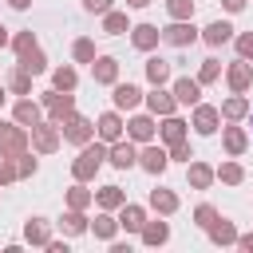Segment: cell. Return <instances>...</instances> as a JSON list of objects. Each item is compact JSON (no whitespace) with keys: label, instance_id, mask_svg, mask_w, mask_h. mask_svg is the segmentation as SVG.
Segmentation results:
<instances>
[{"label":"cell","instance_id":"obj_1","mask_svg":"<svg viewBox=\"0 0 253 253\" xmlns=\"http://www.w3.org/2000/svg\"><path fill=\"white\" fill-rule=\"evenodd\" d=\"M103 158H107V146H103V142H83L79 158L71 162V174H75V182H91V178H95V170L103 166Z\"/></svg>","mask_w":253,"mask_h":253},{"label":"cell","instance_id":"obj_2","mask_svg":"<svg viewBox=\"0 0 253 253\" xmlns=\"http://www.w3.org/2000/svg\"><path fill=\"white\" fill-rule=\"evenodd\" d=\"M59 130H63V138H67V142H79V146H83V142H91V134H95V123L71 111V115L59 123Z\"/></svg>","mask_w":253,"mask_h":253},{"label":"cell","instance_id":"obj_3","mask_svg":"<svg viewBox=\"0 0 253 253\" xmlns=\"http://www.w3.org/2000/svg\"><path fill=\"white\" fill-rule=\"evenodd\" d=\"M20 150H28V126H12V123H0V154H20Z\"/></svg>","mask_w":253,"mask_h":253},{"label":"cell","instance_id":"obj_4","mask_svg":"<svg viewBox=\"0 0 253 253\" xmlns=\"http://www.w3.org/2000/svg\"><path fill=\"white\" fill-rule=\"evenodd\" d=\"M162 40H166L170 47H190V43L198 40V28H194L190 20H174L170 28H162Z\"/></svg>","mask_w":253,"mask_h":253},{"label":"cell","instance_id":"obj_5","mask_svg":"<svg viewBox=\"0 0 253 253\" xmlns=\"http://www.w3.org/2000/svg\"><path fill=\"white\" fill-rule=\"evenodd\" d=\"M43 107H47L51 123H63V119L75 111V99H71V91H47V95H43Z\"/></svg>","mask_w":253,"mask_h":253},{"label":"cell","instance_id":"obj_6","mask_svg":"<svg viewBox=\"0 0 253 253\" xmlns=\"http://www.w3.org/2000/svg\"><path fill=\"white\" fill-rule=\"evenodd\" d=\"M32 146L40 154H51L59 146V123H36L32 126Z\"/></svg>","mask_w":253,"mask_h":253},{"label":"cell","instance_id":"obj_7","mask_svg":"<svg viewBox=\"0 0 253 253\" xmlns=\"http://www.w3.org/2000/svg\"><path fill=\"white\" fill-rule=\"evenodd\" d=\"M174 103H182V107H194V103H202V83L198 79H190V75H182V79H174Z\"/></svg>","mask_w":253,"mask_h":253},{"label":"cell","instance_id":"obj_8","mask_svg":"<svg viewBox=\"0 0 253 253\" xmlns=\"http://www.w3.org/2000/svg\"><path fill=\"white\" fill-rule=\"evenodd\" d=\"M217 123H221V111H217V107H210V103H194V130H198V134H213Z\"/></svg>","mask_w":253,"mask_h":253},{"label":"cell","instance_id":"obj_9","mask_svg":"<svg viewBox=\"0 0 253 253\" xmlns=\"http://www.w3.org/2000/svg\"><path fill=\"white\" fill-rule=\"evenodd\" d=\"M225 79H229V87L233 91H249V83H253V63L249 59H237V63H229V71H225Z\"/></svg>","mask_w":253,"mask_h":253},{"label":"cell","instance_id":"obj_10","mask_svg":"<svg viewBox=\"0 0 253 253\" xmlns=\"http://www.w3.org/2000/svg\"><path fill=\"white\" fill-rule=\"evenodd\" d=\"M107 158H111V166H115V170H130V166L138 162V150H134L130 142H119V138H115V142H111V150H107Z\"/></svg>","mask_w":253,"mask_h":253},{"label":"cell","instance_id":"obj_11","mask_svg":"<svg viewBox=\"0 0 253 253\" xmlns=\"http://www.w3.org/2000/svg\"><path fill=\"white\" fill-rule=\"evenodd\" d=\"M138 166H142L146 174H162V170L170 166V154H166V146H146V150L138 154Z\"/></svg>","mask_w":253,"mask_h":253},{"label":"cell","instance_id":"obj_12","mask_svg":"<svg viewBox=\"0 0 253 253\" xmlns=\"http://www.w3.org/2000/svg\"><path fill=\"white\" fill-rule=\"evenodd\" d=\"M158 40H162V32H158L154 24H138V28H130V43H134L138 51H150V47H158Z\"/></svg>","mask_w":253,"mask_h":253},{"label":"cell","instance_id":"obj_13","mask_svg":"<svg viewBox=\"0 0 253 253\" xmlns=\"http://www.w3.org/2000/svg\"><path fill=\"white\" fill-rule=\"evenodd\" d=\"M142 103V91L134 83H115V111H134Z\"/></svg>","mask_w":253,"mask_h":253},{"label":"cell","instance_id":"obj_14","mask_svg":"<svg viewBox=\"0 0 253 253\" xmlns=\"http://www.w3.org/2000/svg\"><path fill=\"white\" fill-rule=\"evenodd\" d=\"M95 130H99V138H103V142H115V138H123V119H119V111H107V115H99Z\"/></svg>","mask_w":253,"mask_h":253},{"label":"cell","instance_id":"obj_15","mask_svg":"<svg viewBox=\"0 0 253 253\" xmlns=\"http://www.w3.org/2000/svg\"><path fill=\"white\" fill-rule=\"evenodd\" d=\"M206 233H210L213 245H233V241H237V229H233V221H225V217H213V221L206 225Z\"/></svg>","mask_w":253,"mask_h":253},{"label":"cell","instance_id":"obj_16","mask_svg":"<svg viewBox=\"0 0 253 253\" xmlns=\"http://www.w3.org/2000/svg\"><path fill=\"white\" fill-rule=\"evenodd\" d=\"M142 221H146V213H142V206H119V229H126V233H138L142 229Z\"/></svg>","mask_w":253,"mask_h":253},{"label":"cell","instance_id":"obj_17","mask_svg":"<svg viewBox=\"0 0 253 253\" xmlns=\"http://www.w3.org/2000/svg\"><path fill=\"white\" fill-rule=\"evenodd\" d=\"M20 67H24L28 75H43V71H47V55H43V51L32 43L28 51H20Z\"/></svg>","mask_w":253,"mask_h":253},{"label":"cell","instance_id":"obj_18","mask_svg":"<svg viewBox=\"0 0 253 253\" xmlns=\"http://www.w3.org/2000/svg\"><path fill=\"white\" fill-rule=\"evenodd\" d=\"M91 75H95V83H115L119 79V63L111 55H99V59H91Z\"/></svg>","mask_w":253,"mask_h":253},{"label":"cell","instance_id":"obj_19","mask_svg":"<svg viewBox=\"0 0 253 253\" xmlns=\"http://www.w3.org/2000/svg\"><path fill=\"white\" fill-rule=\"evenodd\" d=\"M146 107H150L154 115H162V119H166V115H174V107H178V103H174V95H170V91L154 87V91L146 95Z\"/></svg>","mask_w":253,"mask_h":253},{"label":"cell","instance_id":"obj_20","mask_svg":"<svg viewBox=\"0 0 253 253\" xmlns=\"http://www.w3.org/2000/svg\"><path fill=\"white\" fill-rule=\"evenodd\" d=\"M142 245H166L170 241V225L166 221H142Z\"/></svg>","mask_w":253,"mask_h":253},{"label":"cell","instance_id":"obj_21","mask_svg":"<svg viewBox=\"0 0 253 253\" xmlns=\"http://www.w3.org/2000/svg\"><path fill=\"white\" fill-rule=\"evenodd\" d=\"M126 134H130L134 142H150V138H154V119H146V115H134V119L126 123Z\"/></svg>","mask_w":253,"mask_h":253},{"label":"cell","instance_id":"obj_22","mask_svg":"<svg viewBox=\"0 0 253 253\" xmlns=\"http://www.w3.org/2000/svg\"><path fill=\"white\" fill-rule=\"evenodd\" d=\"M202 40H206L210 47H221L225 40H233V28H229L225 20H213V24H210V28L202 32Z\"/></svg>","mask_w":253,"mask_h":253},{"label":"cell","instance_id":"obj_23","mask_svg":"<svg viewBox=\"0 0 253 253\" xmlns=\"http://www.w3.org/2000/svg\"><path fill=\"white\" fill-rule=\"evenodd\" d=\"M24 237H28L32 245H43V249H47V241H51V229H47V221H43V217H32V221L24 225Z\"/></svg>","mask_w":253,"mask_h":253},{"label":"cell","instance_id":"obj_24","mask_svg":"<svg viewBox=\"0 0 253 253\" xmlns=\"http://www.w3.org/2000/svg\"><path fill=\"white\" fill-rule=\"evenodd\" d=\"M245 111H249V99H245L241 91H233V99H225V103H221V119H229V123H237Z\"/></svg>","mask_w":253,"mask_h":253},{"label":"cell","instance_id":"obj_25","mask_svg":"<svg viewBox=\"0 0 253 253\" xmlns=\"http://www.w3.org/2000/svg\"><path fill=\"white\" fill-rule=\"evenodd\" d=\"M16 123H20V126H36V123H40V103L20 99V103H16Z\"/></svg>","mask_w":253,"mask_h":253},{"label":"cell","instance_id":"obj_26","mask_svg":"<svg viewBox=\"0 0 253 253\" xmlns=\"http://www.w3.org/2000/svg\"><path fill=\"white\" fill-rule=\"evenodd\" d=\"M182 138H186V123L174 119V115H166V123H162V142L174 146V142H182Z\"/></svg>","mask_w":253,"mask_h":253},{"label":"cell","instance_id":"obj_27","mask_svg":"<svg viewBox=\"0 0 253 253\" xmlns=\"http://www.w3.org/2000/svg\"><path fill=\"white\" fill-rule=\"evenodd\" d=\"M186 178H190V186H194V190H206V186L213 182V170H210L206 162H190V170H186Z\"/></svg>","mask_w":253,"mask_h":253},{"label":"cell","instance_id":"obj_28","mask_svg":"<svg viewBox=\"0 0 253 253\" xmlns=\"http://www.w3.org/2000/svg\"><path fill=\"white\" fill-rule=\"evenodd\" d=\"M146 79H150L154 87H162V83L170 79V63H166V59H158V55H154V59H146Z\"/></svg>","mask_w":253,"mask_h":253},{"label":"cell","instance_id":"obj_29","mask_svg":"<svg viewBox=\"0 0 253 253\" xmlns=\"http://www.w3.org/2000/svg\"><path fill=\"white\" fill-rule=\"evenodd\" d=\"M221 142H225V150H229V154H241V150L249 146V138H245V130H241V126H225Z\"/></svg>","mask_w":253,"mask_h":253},{"label":"cell","instance_id":"obj_30","mask_svg":"<svg viewBox=\"0 0 253 253\" xmlns=\"http://www.w3.org/2000/svg\"><path fill=\"white\" fill-rule=\"evenodd\" d=\"M95 202H99V206H103V210H119V206H123V202H126V194H123V190H119V186H103V190H99V194H95Z\"/></svg>","mask_w":253,"mask_h":253},{"label":"cell","instance_id":"obj_31","mask_svg":"<svg viewBox=\"0 0 253 253\" xmlns=\"http://www.w3.org/2000/svg\"><path fill=\"white\" fill-rule=\"evenodd\" d=\"M59 225H63V233H87V217H83V210H67L63 217H59Z\"/></svg>","mask_w":253,"mask_h":253},{"label":"cell","instance_id":"obj_32","mask_svg":"<svg viewBox=\"0 0 253 253\" xmlns=\"http://www.w3.org/2000/svg\"><path fill=\"white\" fill-rule=\"evenodd\" d=\"M115 229H119V217H111V213H99V217L91 221V233H95V237H103V241H111V237H115Z\"/></svg>","mask_w":253,"mask_h":253},{"label":"cell","instance_id":"obj_33","mask_svg":"<svg viewBox=\"0 0 253 253\" xmlns=\"http://www.w3.org/2000/svg\"><path fill=\"white\" fill-rule=\"evenodd\" d=\"M51 83H55V91H75L79 75H75V67H55L51 71Z\"/></svg>","mask_w":253,"mask_h":253},{"label":"cell","instance_id":"obj_34","mask_svg":"<svg viewBox=\"0 0 253 253\" xmlns=\"http://www.w3.org/2000/svg\"><path fill=\"white\" fill-rule=\"evenodd\" d=\"M150 206H154L158 213H174V210H178V198H174L170 190H150Z\"/></svg>","mask_w":253,"mask_h":253},{"label":"cell","instance_id":"obj_35","mask_svg":"<svg viewBox=\"0 0 253 253\" xmlns=\"http://www.w3.org/2000/svg\"><path fill=\"white\" fill-rule=\"evenodd\" d=\"M103 32H107V36H123V32H126V16L115 12V8L103 12Z\"/></svg>","mask_w":253,"mask_h":253},{"label":"cell","instance_id":"obj_36","mask_svg":"<svg viewBox=\"0 0 253 253\" xmlns=\"http://www.w3.org/2000/svg\"><path fill=\"white\" fill-rule=\"evenodd\" d=\"M8 87H12L16 95H32V75H28L24 67H16V71L8 75Z\"/></svg>","mask_w":253,"mask_h":253},{"label":"cell","instance_id":"obj_37","mask_svg":"<svg viewBox=\"0 0 253 253\" xmlns=\"http://www.w3.org/2000/svg\"><path fill=\"white\" fill-rule=\"evenodd\" d=\"M213 178H221V182H229V186H237V182L245 178V170H241L237 162H221V166L213 170Z\"/></svg>","mask_w":253,"mask_h":253},{"label":"cell","instance_id":"obj_38","mask_svg":"<svg viewBox=\"0 0 253 253\" xmlns=\"http://www.w3.org/2000/svg\"><path fill=\"white\" fill-rule=\"evenodd\" d=\"M67 206H71V210H87V206H91V190H83V182L71 186V190H67Z\"/></svg>","mask_w":253,"mask_h":253},{"label":"cell","instance_id":"obj_39","mask_svg":"<svg viewBox=\"0 0 253 253\" xmlns=\"http://www.w3.org/2000/svg\"><path fill=\"white\" fill-rule=\"evenodd\" d=\"M166 12L174 20H190L194 16V0H166Z\"/></svg>","mask_w":253,"mask_h":253},{"label":"cell","instance_id":"obj_40","mask_svg":"<svg viewBox=\"0 0 253 253\" xmlns=\"http://www.w3.org/2000/svg\"><path fill=\"white\" fill-rule=\"evenodd\" d=\"M217 75H221V63H217V59H206V63H202V71H198V83L206 87V83H213Z\"/></svg>","mask_w":253,"mask_h":253},{"label":"cell","instance_id":"obj_41","mask_svg":"<svg viewBox=\"0 0 253 253\" xmlns=\"http://www.w3.org/2000/svg\"><path fill=\"white\" fill-rule=\"evenodd\" d=\"M28 174H36V158L28 150H20L16 154V178H28Z\"/></svg>","mask_w":253,"mask_h":253},{"label":"cell","instance_id":"obj_42","mask_svg":"<svg viewBox=\"0 0 253 253\" xmlns=\"http://www.w3.org/2000/svg\"><path fill=\"white\" fill-rule=\"evenodd\" d=\"M71 51H75V59H79V63H91V59H95V43H91V40H75V47H71Z\"/></svg>","mask_w":253,"mask_h":253},{"label":"cell","instance_id":"obj_43","mask_svg":"<svg viewBox=\"0 0 253 253\" xmlns=\"http://www.w3.org/2000/svg\"><path fill=\"white\" fill-rule=\"evenodd\" d=\"M166 154H170L174 162H190V158H194V150H190V142H186V138H182V142H174Z\"/></svg>","mask_w":253,"mask_h":253},{"label":"cell","instance_id":"obj_44","mask_svg":"<svg viewBox=\"0 0 253 253\" xmlns=\"http://www.w3.org/2000/svg\"><path fill=\"white\" fill-rule=\"evenodd\" d=\"M4 182H16V162H12V154H0V186Z\"/></svg>","mask_w":253,"mask_h":253},{"label":"cell","instance_id":"obj_45","mask_svg":"<svg viewBox=\"0 0 253 253\" xmlns=\"http://www.w3.org/2000/svg\"><path fill=\"white\" fill-rule=\"evenodd\" d=\"M237 55L241 59H253V32H241L237 36Z\"/></svg>","mask_w":253,"mask_h":253},{"label":"cell","instance_id":"obj_46","mask_svg":"<svg viewBox=\"0 0 253 253\" xmlns=\"http://www.w3.org/2000/svg\"><path fill=\"white\" fill-rule=\"evenodd\" d=\"M213 217H217V210H213V206H198V210H194V221H198L202 229H206V225H210Z\"/></svg>","mask_w":253,"mask_h":253},{"label":"cell","instance_id":"obj_47","mask_svg":"<svg viewBox=\"0 0 253 253\" xmlns=\"http://www.w3.org/2000/svg\"><path fill=\"white\" fill-rule=\"evenodd\" d=\"M32 43H36V36H32V32H20V36L12 40V47H16V55H20V51H28Z\"/></svg>","mask_w":253,"mask_h":253},{"label":"cell","instance_id":"obj_48","mask_svg":"<svg viewBox=\"0 0 253 253\" xmlns=\"http://www.w3.org/2000/svg\"><path fill=\"white\" fill-rule=\"evenodd\" d=\"M83 8H87V12H99V16H103V12H111V0H83Z\"/></svg>","mask_w":253,"mask_h":253},{"label":"cell","instance_id":"obj_49","mask_svg":"<svg viewBox=\"0 0 253 253\" xmlns=\"http://www.w3.org/2000/svg\"><path fill=\"white\" fill-rule=\"evenodd\" d=\"M233 245H241L245 253H253V233H237V241H233Z\"/></svg>","mask_w":253,"mask_h":253},{"label":"cell","instance_id":"obj_50","mask_svg":"<svg viewBox=\"0 0 253 253\" xmlns=\"http://www.w3.org/2000/svg\"><path fill=\"white\" fill-rule=\"evenodd\" d=\"M221 4H225V12H241L245 8V0H221Z\"/></svg>","mask_w":253,"mask_h":253},{"label":"cell","instance_id":"obj_51","mask_svg":"<svg viewBox=\"0 0 253 253\" xmlns=\"http://www.w3.org/2000/svg\"><path fill=\"white\" fill-rule=\"evenodd\" d=\"M8 4H12V8H16V12H24V8H28V4H32V0H8Z\"/></svg>","mask_w":253,"mask_h":253},{"label":"cell","instance_id":"obj_52","mask_svg":"<svg viewBox=\"0 0 253 253\" xmlns=\"http://www.w3.org/2000/svg\"><path fill=\"white\" fill-rule=\"evenodd\" d=\"M126 4H130V8H146L150 0H126Z\"/></svg>","mask_w":253,"mask_h":253},{"label":"cell","instance_id":"obj_53","mask_svg":"<svg viewBox=\"0 0 253 253\" xmlns=\"http://www.w3.org/2000/svg\"><path fill=\"white\" fill-rule=\"evenodd\" d=\"M4 43H8V28L0 24V47H4Z\"/></svg>","mask_w":253,"mask_h":253},{"label":"cell","instance_id":"obj_54","mask_svg":"<svg viewBox=\"0 0 253 253\" xmlns=\"http://www.w3.org/2000/svg\"><path fill=\"white\" fill-rule=\"evenodd\" d=\"M4 95H8V91H4V83H0V107H4Z\"/></svg>","mask_w":253,"mask_h":253}]
</instances>
